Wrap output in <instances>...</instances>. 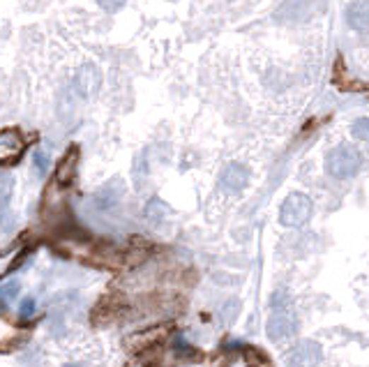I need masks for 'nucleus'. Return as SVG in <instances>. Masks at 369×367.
I'll return each instance as SVG.
<instances>
[{"label":"nucleus","instance_id":"obj_8","mask_svg":"<svg viewBox=\"0 0 369 367\" xmlns=\"http://www.w3.org/2000/svg\"><path fill=\"white\" fill-rule=\"evenodd\" d=\"M171 333V323H160V326H153L151 330H141V333L131 335L127 339V344L131 349H144V346H155L160 344L162 339H166V335Z\"/></svg>","mask_w":369,"mask_h":367},{"label":"nucleus","instance_id":"obj_9","mask_svg":"<svg viewBox=\"0 0 369 367\" xmlns=\"http://www.w3.org/2000/svg\"><path fill=\"white\" fill-rule=\"evenodd\" d=\"M346 21L356 33H369V0H353L346 10Z\"/></svg>","mask_w":369,"mask_h":367},{"label":"nucleus","instance_id":"obj_5","mask_svg":"<svg viewBox=\"0 0 369 367\" xmlns=\"http://www.w3.org/2000/svg\"><path fill=\"white\" fill-rule=\"evenodd\" d=\"M122 308H125V303H122V296L118 291H107L98 301V305L93 308L90 321L95 323V326H109V323L118 321Z\"/></svg>","mask_w":369,"mask_h":367},{"label":"nucleus","instance_id":"obj_6","mask_svg":"<svg viewBox=\"0 0 369 367\" xmlns=\"http://www.w3.org/2000/svg\"><path fill=\"white\" fill-rule=\"evenodd\" d=\"M100 86H102V72L98 69V65H83L78 67V72L74 74V88L76 93L81 95L83 100L93 98V95L100 93Z\"/></svg>","mask_w":369,"mask_h":367},{"label":"nucleus","instance_id":"obj_16","mask_svg":"<svg viewBox=\"0 0 369 367\" xmlns=\"http://www.w3.org/2000/svg\"><path fill=\"white\" fill-rule=\"evenodd\" d=\"M173 349H175V354H178L180 358H197V356H201L199 349H194L189 342H184V339H175Z\"/></svg>","mask_w":369,"mask_h":367},{"label":"nucleus","instance_id":"obj_12","mask_svg":"<svg viewBox=\"0 0 369 367\" xmlns=\"http://www.w3.org/2000/svg\"><path fill=\"white\" fill-rule=\"evenodd\" d=\"M0 148H3V157H5V162H10V155L14 157H19L21 155V139L16 132H12V129H5L3 136H0Z\"/></svg>","mask_w":369,"mask_h":367},{"label":"nucleus","instance_id":"obj_7","mask_svg":"<svg viewBox=\"0 0 369 367\" xmlns=\"http://www.w3.org/2000/svg\"><path fill=\"white\" fill-rule=\"evenodd\" d=\"M247 182H250V171H247V167H242V164H238V162L228 164L222 173V187L226 192H231V194L242 192L245 187H247Z\"/></svg>","mask_w":369,"mask_h":367},{"label":"nucleus","instance_id":"obj_10","mask_svg":"<svg viewBox=\"0 0 369 367\" xmlns=\"http://www.w3.org/2000/svg\"><path fill=\"white\" fill-rule=\"evenodd\" d=\"M76 160H78V148H69L67 155L60 160L58 169H56V182L58 185H69V182H74Z\"/></svg>","mask_w":369,"mask_h":367},{"label":"nucleus","instance_id":"obj_3","mask_svg":"<svg viewBox=\"0 0 369 367\" xmlns=\"http://www.w3.org/2000/svg\"><path fill=\"white\" fill-rule=\"evenodd\" d=\"M312 199L303 194V192H293L284 199L282 208H279V222L288 229H295V226H303L312 217Z\"/></svg>","mask_w":369,"mask_h":367},{"label":"nucleus","instance_id":"obj_14","mask_svg":"<svg viewBox=\"0 0 369 367\" xmlns=\"http://www.w3.org/2000/svg\"><path fill=\"white\" fill-rule=\"evenodd\" d=\"M351 134L360 139V141H369V118H358L351 125Z\"/></svg>","mask_w":369,"mask_h":367},{"label":"nucleus","instance_id":"obj_19","mask_svg":"<svg viewBox=\"0 0 369 367\" xmlns=\"http://www.w3.org/2000/svg\"><path fill=\"white\" fill-rule=\"evenodd\" d=\"M98 3H100V7L104 12H118L120 7L127 3V0H98Z\"/></svg>","mask_w":369,"mask_h":367},{"label":"nucleus","instance_id":"obj_17","mask_svg":"<svg viewBox=\"0 0 369 367\" xmlns=\"http://www.w3.org/2000/svg\"><path fill=\"white\" fill-rule=\"evenodd\" d=\"M35 312H37V308H35V301L33 298H23V303L19 305V317L21 319H30Z\"/></svg>","mask_w":369,"mask_h":367},{"label":"nucleus","instance_id":"obj_4","mask_svg":"<svg viewBox=\"0 0 369 367\" xmlns=\"http://www.w3.org/2000/svg\"><path fill=\"white\" fill-rule=\"evenodd\" d=\"M284 361L288 367H316L323 361V349L319 342L303 339V342H298L295 346L288 349Z\"/></svg>","mask_w":369,"mask_h":367},{"label":"nucleus","instance_id":"obj_18","mask_svg":"<svg viewBox=\"0 0 369 367\" xmlns=\"http://www.w3.org/2000/svg\"><path fill=\"white\" fill-rule=\"evenodd\" d=\"M35 167H37L40 173H47L49 171V155L44 153V151L35 153Z\"/></svg>","mask_w":369,"mask_h":367},{"label":"nucleus","instance_id":"obj_2","mask_svg":"<svg viewBox=\"0 0 369 367\" xmlns=\"http://www.w3.org/2000/svg\"><path fill=\"white\" fill-rule=\"evenodd\" d=\"M360 167H363V155H360V151H356V148H351V146L332 148V151L328 153V157H326L328 176L337 178V180H346L351 176H356V173L360 171Z\"/></svg>","mask_w":369,"mask_h":367},{"label":"nucleus","instance_id":"obj_13","mask_svg":"<svg viewBox=\"0 0 369 367\" xmlns=\"http://www.w3.org/2000/svg\"><path fill=\"white\" fill-rule=\"evenodd\" d=\"M21 291V284L19 279H5L3 284H0V298H3L5 305H10L14 301V296Z\"/></svg>","mask_w":369,"mask_h":367},{"label":"nucleus","instance_id":"obj_11","mask_svg":"<svg viewBox=\"0 0 369 367\" xmlns=\"http://www.w3.org/2000/svg\"><path fill=\"white\" fill-rule=\"evenodd\" d=\"M240 354L245 358V363H247V367H275L272 365V361L266 356V351H261L259 346H252L247 342H240Z\"/></svg>","mask_w":369,"mask_h":367},{"label":"nucleus","instance_id":"obj_20","mask_svg":"<svg viewBox=\"0 0 369 367\" xmlns=\"http://www.w3.org/2000/svg\"><path fill=\"white\" fill-rule=\"evenodd\" d=\"M65 367H81V365H74V363H69V365H65Z\"/></svg>","mask_w":369,"mask_h":367},{"label":"nucleus","instance_id":"obj_15","mask_svg":"<svg viewBox=\"0 0 369 367\" xmlns=\"http://www.w3.org/2000/svg\"><path fill=\"white\" fill-rule=\"evenodd\" d=\"M166 215V206L162 204L160 199H153L151 204L146 206V217H151V220H162V217Z\"/></svg>","mask_w":369,"mask_h":367},{"label":"nucleus","instance_id":"obj_1","mask_svg":"<svg viewBox=\"0 0 369 367\" xmlns=\"http://www.w3.org/2000/svg\"><path fill=\"white\" fill-rule=\"evenodd\" d=\"M270 319L266 326V333L272 342H282V339H291L298 330V317L291 303V296L284 289L277 291L270 301Z\"/></svg>","mask_w":369,"mask_h":367}]
</instances>
